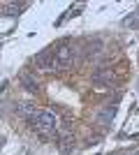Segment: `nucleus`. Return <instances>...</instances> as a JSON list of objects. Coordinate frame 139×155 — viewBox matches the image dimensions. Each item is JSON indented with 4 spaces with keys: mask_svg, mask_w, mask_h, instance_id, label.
<instances>
[{
    "mask_svg": "<svg viewBox=\"0 0 139 155\" xmlns=\"http://www.w3.org/2000/svg\"><path fill=\"white\" fill-rule=\"evenodd\" d=\"M93 81H95V84H109V81H111V74H109V72H98V74L93 77Z\"/></svg>",
    "mask_w": 139,
    "mask_h": 155,
    "instance_id": "6e6552de",
    "label": "nucleus"
},
{
    "mask_svg": "<svg viewBox=\"0 0 139 155\" xmlns=\"http://www.w3.org/2000/svg\"><path fill=\"white\" fill-rule=\"evenodd\" d=\"M35 107H33V102H26V100H21V102H16V114L19 116H23V118H30L35 114Z\"/></svg>",
    "mask_w": 139,
    "mask_h": 155,
    "instance_id": "39448f33",
    "label": "nucleus"
},
{
    "mask_svg": "<svg viewBox=\"0 0 139 155\" xmlns=\"http://www.w3.org/2000/svg\"><path fill=\"white\" fill-rule=\"evenodd\" d=\"M35 65L40 67V70H53L56 67V58L51 56V49H44V51H40L37 56H35Z\"/></svg>",
    "mask_w": 139,
    "mask_h": 155,
    "instance_id": "7ed1b4c3",
    "label": "nucleus"
},
{
    "mask_svg": "<svg viewBox=\"0 0 139 155\" xmlns=\"http://www.w3.org/2000/svg\"><path fill=\"white\" fill-rule=\"evenodd\" d=\"M102 51H104V42H102V39H93L91 44L86 46V56H88V58H93V56H100Z\"/></svg>",
    "mask_w": 139,
    "mask_h": 155,
    "instance_id": "423d86ee",
    "label": "nucleus"
},
{
    "mask_svg": "<svg viewBox=\"0 0 139 155\" xmlns=\"http://www.w3.org/2000/svg\"><path fill=\"white\" fill-rule=\"evenodd\" d=\"M56 65L63 67V70H67V67L74 65V49L67 44V42L58 44V49H56Z\"/></svg>",
    "mask_w": 139,
    "mask_h": 155,
    "instance_id": "f03ea898",
    "label": "nucleus"
},
{
    "mask_svg": "<svg viewBox=\"0 0 139 155\" xmlns=\"http://www.w3.org/2000/svg\"><path fill=\"white\" fill-rule=\"evenodd\" d=\"M72 148H74V141H72V137H67L65 141L60 143V150H63V155H67V153H70Z\"/></svg>",
    "mask_w": 139,
    "mask_h": 155,
    "instance_id": "1a4fd4ad",
    "label": "nucleus"
},
{
    "mask_svg": "<svg viewBox=\"0 0 139 155\" xmlns=\"http://www.w3.org/2000/svg\"><path fill=\"white\" fill-rule=\"evenodd\" d=\"M19 12H21V5H5V7H2V14H7V16L19 14Z\"/></svg>",
    "mask_w": 139,
    "mask_h": 155,
    "instance_id": "9d476101",
    "label": "nucleus"
},
{
    "mask_svg": "<svg viewBox=\"0 0 139 155\" xmlns=\"http://www.w3.org/2000/svg\"><path fill=\"white\" fill-rule=\"evenodd\" d=\"M114 116H116V107H109V109L104 107V109L98 111V123L100 125H109L114 120Z\"/></svg>",
    "mask_w": 139,
    "mask_h": 155,
    "instance_id": "20e7f679",
    "label": "nucleus"
},
{
    "mask_svg": "<svg viewBox=\"0 0 139 155\" xmlns=\"http://www.w3.org/2000/svg\"><path fill=\"white\" fill-rule=\"evenodd\" d=\"M28 120H30V127H33L35 132H40V134H51L53 130H56V125H58L56 114L49 111V109H37Z\"/></svg>",
    "mask_w": 139,
    "mask_h": 155,
    "instance_id": "f257e3e1",
    "label": "nucleus"
},
{
    "mask_svg": "<svg viewBox=\"0 0 139 155\" xmlns=\"http://www.w3.org/2000/svg\"><path fill=\"white\" fill-rule=\"evenodd\" d=\"M134 155H139V153H134Z\"/></svg>",
    "mask_w": 139,
    "mask_h": 155,
    "instance_id": "9b49d317",
    "label": "nucleus"
},
{
    "mask_svg": "<svg viewBox=\"0 0 139 155\" xmlns=\"http://www.w3.org/2000/svg\"><path fill=\"white\" fill-rule=\"evenodd\" d=\"M21 81H23V88H26V91H37V81H35V79H30L28 77V74H23V77H21Z\"/></svg>",
    "mask_w": 139,
    "mask_h": 155,
    "instance_id": "0eeeda50",
    "label": "nucleus"
}]
</instances>
